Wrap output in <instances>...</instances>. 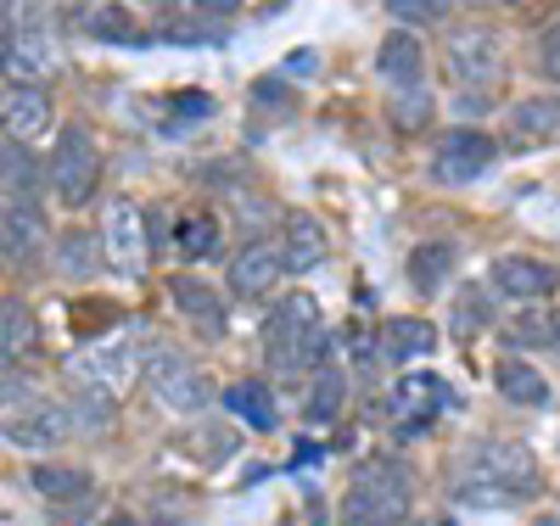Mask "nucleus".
Wrapping results in <instances>:
<instances>
[{
    "label": "nucleus",
    "instance_id": "f257e3e1",
    "mask_svg": "<svg viewBox=\"0 0 560 526\" xmlns=\"http://www.w3.org/2000/svg\"><path fill=\"white\" fill-rule=\"evenodd\" d=\"M538 488L544 482H538L533 448L510 443V437H482L454 465V499L471 504V510H510V504L533 499Z\"/></svg>",
    "mask_w": 560,
    "mask_h": 526
},
{
    "label": "nucleus",
    "instance_id": "393cba45",
    "mask_svg": "<svg viewBox=\"0 0 560 526\" xmlns=\"http://www.w3.org/2000/svg\"><path fill=\"white\" fill-rule=\"evenodd\" d=\"M342 404H348V375H342L337 364L314 370V387H308L303 420H308V425H331V420L342 414Z\"/></svg>",
    "mask_w": 560,
    "mask_h": 526
},
{
    "label": "nucleus",
    "instance_id": "4468645a",
    "mask_svg": "<svg viewBox=\"0 0 560 526\" xmlns=\"http://www.w3.org/2000/svg\"><path fill=\"white\" fill-rule=\"evenodd\" d=\"M68 437H79L73 404H28V409L7 414V443H12V448L39 454V448H57V443H68Z\"/></svg>",
    "mask_w": 560,
    "mask_h": 526
},
{
    "label": "nucleus",
    "instance_id": "cd10ccee",
    "mask_svg": "<svg viewBox=\"0 0 560 526\" xmlns=\"http://www.w3.org/2000/svg\"><path fill=\"white\" fill-rule=\"evenodd\" d=\"M34 493L39 499H51V504H73V499H90V470L79 465H39L34 476Z\"/></svg>",
    "mask_w": 560,
    "mask_h": 526
},
{
    "label": "nucleus",
    "instance_id": "6ab92c4d",
    "mask_svg": "<svg viewBox=\"0 0 560 526\" xmlns=\"http://www.w3.org/2000/svg\"><path fill=\"white\" fill-rule=\"evenodd\" d=\"M376 73L393 84V90H415L420 79H427V51H420V34L398 28L382 39V51H376Z\"/></svg>",
    "mask_w": 560,
    "mask_h": 526
},
{
    "label": "nucleus",
    "instance_id": "4c0bfd02",
    "mask_svg": "<svg viewBox=\"0 0 560 526\" xmlns=\"http://www.w3.org/2000/svg\"><path fill=\"white\" fill-rule=\"evenodd\" d=\"M174 113H197V118H208L213 102H208V95H174Z\"/></svg>",
    "mask_w": 560,
    "mask_h": 526
},
{
    "label": "nucleus",
    "instance_id": "a19ab883",
    "mask_svg": "<svg viewBox=\"0 0 560 526\" xmlns=\"http://www.w3.org/2000/svg\"><path fill=\"white\" fill-rule=\"evenodd\" d=\"M533 526H560V515H538V521H533Z\"/></svg>",
    "mask_w": 560,
    "mask_h": 526
},
{
    "label": "nucleus",
    "instance_id": "20e7f679",
    "mask_svg": "<svg viewBox=\"0 0 560 526\" xmlns=\"http://www.w3.org/2000/svg\"><path fill=\"white\" fill-rule=\"evenodd\" d=\"M443 68L454 79V90H493L504 79V39L488 23H465L443 39Z\"/></svg>",
    "mask_w": 560,
    "mask_h": 526
},
{
    "label": "nucleus",
    "instance_id": "c756f323",
    "mask_svg": "<svg viewBox=\"0 0 560 526\" xmlns=\"http://www.w3.org/2000/svg\"><path fill=\"white\" fill-rule=\"evenodd\" d=\"M39 197V168L23 140H7V202H34Z\"/></svg>",
    "mask_w": 560,
    "mask_h": 526
},
{
    "label": "nucleus",
    "instance_id": "473e14b6",
    "mask_svg": "<svg viewBox=\"0 0 560 526\" xmlns=\"http://www.w3.org/2000/svg\"><path fill=\"white\" fill-rule=\"evenodd\" d=\"M387 12L404 23V28H438L448 17V0H387Z\"/></svg>",
    "mask_w": 560,
    "mask_h": 526
},
{
    "label": "nucleus",
    "instance_id": "412c9836",
    "mask_svg": "<svg viewBox=\"0 0 560 526\" xmlns=\"http://www.w3.org/2000/svg\"><path fill=\"white\" fill-rule=\"evenodd\" d=\"M493 387H499L504 404H516V409H544V404H549V381H544V370L527 364V359H499Z\"/></svg>",
    "mask_w": 560,
    "mask_h": 526
},
{
    "label": "nucleus",
    "instance_id": "79ce46f5",
    "mask_svg": "<svg viewBox=\"0 0 560 526\" xmlns=\"http://www.w3.org/2000/svg\"><path fill=\"white\" fill-rule=\"evenodd\" d=\"M555 353H560V308H555Z\"/></svg>",
    "mask_w": 560,
    "mask_h": 526
},
{
    "label": "nucleus",
    "instance_id": "39448f33",
    "mask_svg": "<svg viewBox=\"0 0 560 526\" xmlns=\"http://www.w3.org/2000/svg\"><path fill=\"white\" fill-rule=\"evenodd\" d=\"M45 179L57 185V197L68 208L90 202V190L102 185V147H96V135H90L84 124H62L57 129V152H51V163H45Z\"/></svg>",
    "mask_w": 560,
    "mask_h": 526
},
{
    "label": "nucleus",
    "instance_id": "a878e982",
    "mask_svg": "<svg viewBox=\"0 0 560 526\" xmlns=\"http://www.w3.org/2000/svg\"><path fill=\"white\" fill-rule=\"evenodd\" d=\"M504 342L510 348H555V308L544 303H522L504 319Z\"/></svg>",
    "mask_w": 560,
    "mask_h": 526
},
{
    "label": "nucleus",
    "instance_id": "2eb2a0df",
    "mask_svg": "<svg viewBox=\"0 0 560 526\" xmlns=\"http://www.w3.org/2000/svg\"><path fill=\"white\" fill-rule=\"evenodd\" d=\"M51 247V224H45L39 202H7V224H0V253L12 269H34Z\"/></svg>",
    "mask_w": 560,
    "mask_h": 526
},
{
    "label": "nucleus",
    "instance_id": "dca6fc26",
    "mask_svg": "<svg viewBox=\"0 0 560 526\" xmlns=\"http://www.w3.org/2000/svg\"><path fill=\"white\" fill-rule=\"evenodd\" d=\"M280 253H287V274H308L331 258V235H325V224L314 213H287V224H280Z\"/></svg>",
    "mask_w": 560,
    "mask_h": 526
},
{
    "label": "nucleus",
    "instance_id": "9b49d317",
    "mask_svg": "<svg viewBox=\"0 0 560 526\" xmlns=\"http://www.w3.org/2000/svg\"><path fill=\"white\" fill-rule=\"evenodd\" d=\"M488 285L504 297V303H544V297H555V285H560V274L544 264V258H527V253H504V258H493L488 264Z\"/></svg>",
    "mask_w": 560,
    "mask_h": 526
},
{
    "label": "nucleus",
    "instance_id": "f8f14e48",
    "mask_svg": "<svg viewBox=\"0 0 560 526\" xmlns=\"http://www.w3.org/2000/svg\"><path fill=\"white\" fill-rule=\"evenodd\" d=\"M387 404H393V414H398V437H420V432H427V425L454 404V393H448L443 375H404Z\"/></svg>",
    "mask_w": 560,
    "mask_h": 526
},
{
    "label": "nucleus",
    "instance_id": "1a4fd4ad",
    "mask_svg": "<svg viewBox=\"0 0 560 526\" xmlns=\"http://www.w3.org/2000/svg\"><path fill=\"white\" fill-rule=\"evenodd\" d=\"M493 163H499V147H493L482 129H454V135L438 140V152H432V174H438L443 185H471V179H482Z\"/></svg>",
    "mask_w": 560,
    "mask_h": 526
},
{
    "label": "nucleus",
    "instance_id": "58836bf2",
    "mask_svg": "<svg viewBox=\"0 0 560 526\" xmlns=\"http://www.w3.org/2000/svg\"><path fill=\"white\" fill-rule=\"evenodd\" d=\"M465 7H477V12H493V7H504V0H465Z\"/></svg>",
    "mask_w": 560,
    "mask_h": 526
},
{
    "label": "nucleus",
    "instance_id": "aec40b11",
    "mask_svg": "<svg viewBox=\"0 0 560 526\" xmlns=\"http://www.w3.org/2000/svg\"><path fill=\"white\" fill-rule=\"evenodd\" d=\"M168 297H174V308L191 319L202 337H224V303L213 297V285L208 280H197V274H174L168 280Z\"/></svg>",
    "mask_w": 560,
    "mask_h": 526
},
{
    "label": "nucleus",
    "instance_id": "7c9ffc66",
    "mask_svg": "<svg viewBox=\"0 0 560 526\" xmlns=\"http://www.w3.org/2000/svg\"><path fill=\"white\" fill-rule=\"evenodd\" d=\"M84 28L96 34V39H113V45H129V39H140V23H135L129 12L107 7V0H102V7H96V12L84 17Z\"/></svg>",
    "mask_w": 560,
    "mask_h": 526
},
{
    "label": "nucleus",
    "instance_id": "b1692460",
    "mask_svg": "<svg viewBox=\"0 0 560 526\" xmlns=\"http://www.w3.org/2000/svg\"><path fill=\"white\" fill-rule=\"evenodd\" d=\"M0 348H7V364H18L23 353L39 348V319L23 297H7L0 303Z\"/></svg>",
    "mask_w": 560,
    "mask_h": 526
},
{
    "label": "nucleus",
    "instance_id": "f3484780",
    "mask_svg": "<svg viewBox=\"0 0 560 526\" xmlns=\"http://www.w3.org/2000/svg\"><path fill=\"white\" fill-rule=\"evenodd\" d=\"M376 348H382V359H393V364L432 359V353H438V325H432V319H420V314H393V319L382 325Z\"/></svg>",
    "mask_w": 560,
    "mask_h": 526
},
{
    "label": "nucleus",
    "instance_id": "e433bc0d",
    "mask_svg": "<svg viewBox=\"0 0 560 526\" xmlns=\"http://www.w3.org/2000/svg\"><path fill=\"white\" fill-rule=\"evenodd\" d=\"M45 23V0H7V28H28Z\"/></svg>",
    "mask_w": 560,
    "mask_h": 526
},
{
    "label": "nucleus",
    "instance_id": "c9c22d12",
    "mask_svg": "<svg viewBox=\"0 0 560 526\" xmlns=\"http://www.w3.org/2000/svg\"><path fill=\"white\" fill-rule=\"evenodd\" d=\"M538 68H544V79L560 84V23H549L544 39H538Z\"/></svg>",
    "mask_w": 560,
    "mask_h": 526
},
{
    "label": "nucleus",
    "instance_id": "5701e85b",
    "mask_svg": "<svg viewBox=\"0 0 560 526\" xmlns=\"http://www.w3.org/2000/svg\"><path fill=\"white\" fill-rule=\"evenodd\" d=\"M224 409L236 420H247L253 432H275V425H280L275 393L264 387V381H236V387H224Z\"/></svg>",
    "mask_w": 560,
    "mask_h": 526
},
{
    "label": "nucleus",
    "instance_id": "0eeeda50",
    "mask_svg": "<svg viewBox=\"0 0 560 526\" xmlns=\"http://www.w3.org/2000/svg\"><path fill=\"white\" fill-rule=\"evenodd\" d=\"M147 387H152L158 404L174 409V414H197V409H208V398H213L208 370H197L191 353H179V348H168V342L147 348Z\"/></svg>",
    "mask_w": 560,
    "mask_h": 526
},
{
    "label": "nucleus",
    "instance_id": "f03ea898",
    "mask_svg": "<svg viewBox=\"0 0 560 526\" xmlns=\"http://www.w3.org/2000/svg\"><path fill=\"white\" fill-rule=\"evenodd\" d=\"M264 364L275 375H303L331 364V330H325V314L308 292L280 297V308L264 319Z\"/></svg>",
    "mask_w": 560,
    "mask_h": 526
},
{
    "label": "nucleus",
    "instance_id": "37998d69",
    "mask_svg": "<svg viewBox=\"0 0 560 526\" xmlns=\"http://www.w3.org/2000/svg\"><path fill=\"white\" fill-rule=\"evenodd\" d=\"M113 526H135V521H129V515H113Z\"/></svg>",
    "mask_w": 560,
    "mask_h": 526
},
{
    "label": "nucleus",
    "instance_id": "ddd939ff",
    "mask_svg": "<svg viewBox=\"0 0 560 526\" xmlns=\"http://www.w3.org/2000/svg\"><path fill=\"white\" fill-rule=\"evenodd\" d=\"M57 68H62V51H57L51 23L7 28V79H18V84H45Z\"/></svg>",
    "mask_w": 560,
    "mask_h": 526
},
{
    "label": "nucleus",
    "instance_id": "6e6552de",
    "mask_svg": "<svg viewBox=\"0 0 560 526\" xmlns=\"http://www.w3.org/2000/svg\"><path fill=\"white\" fill-rule=\"evenodd\" d=\"M147 224H152V213H140L129 197H118L107 208V219H102V247H107L113 269L129 274V280H140L152 269V235H147Z\"/></svg>",
    "mask_w": 560,
    "mask_h": 526
},
{
    "label": "nucleus",
    "instance_id": "7ed1b4c3",
    "mask_svg": "<svg viewBox=\"0 0 560 526\" xmlns=\"http://www.w3.org/2000/svg\"><path fill=\"white\" fill-rule=\"evenodd\" d=\"M415 499V476L398 459H370L342 493V526H398Z\"/></svg>",
    "mask_w": 560,
    "mask_h": 526
},
{
    "label": "nucleus",
    "instance_id": "bb28decb",
    "mask_svg": "<svg viewBox=\"0 0 560 526\" xmlns=\"http://www.w3.org/2000/svg\"><path fill=\"white\" fill-rule=\"evenodd\" d=\"M96 253H107L102 247V235H90V230H68L62 242H57V274L62 280H90L102 269V258Z\"/></svg>",
    "mask_w": 560,
    "mask_h": 526
},
{
    "label": "nucleus",
    "instance_id": "2f4dec72",
    "mask_svg": "<svg viewBox=\"0 0 560 526\" xmlns=\"http://www.w3.org/2000/svg\"><path fill=\"white\" fill-rule=\"evenodd\" d=\"M179 253H185V258H213V253H219V224H213L208 213L179 219Z\"/></svg>",
    "mask_w": 560,
    "mask_h": 526
},
{
    "label": "nucleus",
    "instance_id": "72a5a7b5",
    "mask_svg": "<svg viewBox=\"0 0 560 526\" xmlns=\"http://www.w3.org/2000/svg\"><path fill=\"white\" fill-rule=\"evenodd\" d=\"M427 84H415V90H393V118L404 124V129H420L427 124Z\"/></svg>",
    "mask_w": 560,
    "mask_h": 526
},
{
    "label": "nucleus",
    "instance_id": "423d86ee",
    "mask_svg": "<svg viewBox=\"0 0 560 526\" xmlns=\"http://www.w3.org/2000/svg\"><path fill=\"white\" fill-rule=\"evenodd\" d=\"M147 375V353H140V342H90L68 359V381H79L84 393L96 398H124L129 381Z\"/></svg>",
    "mask_w": 560,
    "mask_h": 526
},
{
    "label": "nucleus",
    "instance_id": "c85d7f7f",
    "mask_svg": "<svg viewBox=\"0 0 560 526\" xmlns=\"http://www.w3.org/2000/svg\"><path fill=\"white\" fill-rule=\"evenodd\" d=\"M448 269H454V247H443V242H427V247L409 253V280H415V292H438V285L448 280Z\"/></svg>",
    "mask_w": 560,
    "mask_h": 526
},
{
    "label": "nucleus",
    "instance_id": "c03bdc74",
    "mask_svg": "<svg viewBox=\"0 0 560 526\" xmlns=\"http://www.w3.org/2000/svg\"><path fill=\"white\" fill-rule=\"evenodd\" d=\"M147 7H168V0H147Z\"/></svg>",
    "mask_w": 560,
    "mask_h": 526
},
{
    "label": "nucleus",
    "instance_id": "4be33fe9",
    "mask_svg": "<svg viewBox=\"0 0 560 526\" xmlns=\"http://www.w3.org/2000/svg\"><path fill=\"white\" fill-rule=\"evenodd\" d=\"M560 135V95H527L510 107V140L516 147H538V140Z\"/></svg>",
    "mask_w": 560,
    "mask_h": 526
},
{
    "label": "nucleus",
    "instance_id": "a211bd4d",
    "mask_svg": "<svg viewBox=\"0 0 560 526\" xmlns=\"http://www.w3.org/2000/svg\"><path fill=\"white\" fill-rule=\"evenodd\" d=\"M0 113H7V140H23V147H28V140H39L45 129H51V118H57L51 113V95H45L39 84H12Z\"/></svg>",
    "mask_w": 560,
    "mask_h": 526
},
{
    "label": "nucleus",
    "instance_id": "ea45409f",
    "mask_svg": "<svg viewBox=\"0 0 560 526\" xmlns=\"http://www.w3.org/2000/svg\"><path fill=\"white\" fill-rule=\"evenodd\" d=\"M202 7H208V12H224V7H230V0H202Z\"/></svg>",
    "mask_w": 560,
    "mask_h": 526
},
{
    "label": "nucleus",
    "instance_id": "f704fd0d",
    "mask_svg": "<svg viewBox=\"0 0 560 526\" xmlns=\"http://www.w3.org/2000/svg\"><path fill=\"white\" fill-rule=\"evenodd\" d=\"M482 319H488L482 292H471V285H465L459 303H454V337H471V330H482Z\"/></svg>",
    "mask_w": 560,
    "mask_h": 526
},
{
    "label": "nucleus",
    "instance_id": "9d476101",
    "mask_svg": "<svg viewBox=\"0 0 560 526\" xmlns=\"http://www.w3.org/2000/svg\"><path fill=\"white\" fill-rule=\"evenodd\" d=\"M280 274H287V253H280V242H253L242 247L236 258H230V297L236 303H264L280 292Z\"/></svg>",
    "mask_w": 560,
    "mask_h": 526
}]
</instances>
